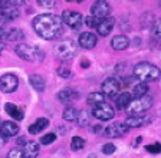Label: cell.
<instances>
[{"label": "cell", "instance_id": "7a4b0ae2", "mask_svg": "<svg viewBox=\"0 0 161 158\" xmlns=\"http://www.w3.org/2000/svg\"><path fill=\"white\" fill-rule=\"evenodd\" d=\"M134 78H137L140 82H155L161 78V69L150 62H140L134 66Z\"/></svg>", "mask_w": 161, "mask_h": 158}, {"label": "cell", "instance_id": "ffe728a7", "mask_svg": "<svg viewBox=\"0 0 161 158\" xmlns=\"http://www.w3.org/2000/svg\"><path fill=\"white\" fill-rule=\"evenodd\" d=\"M4 111H6L7 114L10 115V117L13 118V119H16V121H22V119L25 118L23 109H20L17 105L12 104V102H7V104H4Z\"/></svg>", "mask_w": 161, "mask_h": 158}, {"label": "cell", "instance_id": "74e56055", "mask_svg": "<svg viewBox=\"0 0 161 158\" xmlns=\"http://www.w3.org/2000/svg\"><path fill=\"white\" fill-rule=\"evenodd\" d=\"M89 61H88V59H82V61H80V68H84V69H86V68H89Z\"/></svg>", "mask_w": 161, "mask_h": 158}, {"label": "cell", "instance_id": "7402d4cb", "mask_svg": "<svg viewBox=\"0 0 161 158\" xmlns=\"http://www.w3.org/2000/svg\"><path fill=\"white\" fill-rule=\"evenodd\" d=\"M29 82L32 85V88L37 92H43L45 88H46V82H45V79L40 75H32L29 78Z\"/></svg>", "mask_w": 161, "mask_h": 158}, {"label": "cell", "instance_id": "277c9868", "mask_svg": "<svg viewBox=\"0 0 161 158\" xmlns=\"http://www.w3.org/2000/svg\"><path fill=\"white\" fill-rule=\"evenodd\" d=\"M153 105V98L151 96H140V98H135V99H131L130 105L127 106V114L128 117H132V115H142L145 111H148Z\"/></svg>", "mask_w": 161, "mask_h": 158}, {"label": "cell", "instance_id": "83f0119b", "mask_svg": "<svg viewBox=\"0 0 161 158\" xmlns=\"http://www.w3.org/2000/svg\"><path fill=\"white\" fill-rule=\"evenodd\" d=\"M78 125L79 127H86L89 124V114L86 111H79V115H78Z\"/></svg>", "mask_w": 161, "mask_h": 158}, {"label": "cell", "instance_id": "60d3db41", "mask_svg": "<svg viewBox=\"0 0 161 158\" xmlns=\"http://www.w3.org/2000/svg\"><path fill=\"white\" fill-rule=\"evenodd\" d=\"M101 129H102V127H101V125H95V127L91 128V131H92V132H99Z\"/></svg>", "mask_w": 161, "mask_h": 158}, {"label": "cell", "instance_id": "2e32d148", "mask_svg": "<svg viewBox=\"0 0 161 158\" xmlns=\"http://www.w3.org/2000/svg\"><path fill=\"white\" fill-rule=\"evenodd\" d=\"M40 147L36 141H27L26 144L22 148V152H23V158H36L39 155Z\"/></svg>", "mask_w": 161, "mask_h": 158}, {"label": "cell", "instance_id": "6da1fadb", "mask_svg": "<svg viewBox=\"0 0 161 158\" xmlns=\"http://www.w3.org/2000/svg\"><path fill=\"white\" fill-rule=\"evenodd\" d=\"M33 29L42 39L53 41L62 35V19L53 13H43L33 19Z\"/></svg>", "mask_w": 161, "mask_h": 158}, {"label": "cell", "instance_id": "f6af8a7d", "mask_svg": "<svg viewBox=\"0 0 161 158\" xmlns=\"http://www.w3.org/2000/svg\"><path fill=\"white\" fill-rule=\"evenodd\" d=\"M0 124H2V119H0Z\"/></svg>", "mask_w": 161, "mask_h": 158}, {"label": "cell", "instance_id": "f35d334b", "mask_svg": "<svg viewBox=\"0 0 161 158\" xmlns=\"http://www.w3.org/2000/svg\"><path fill=\"white\" fill-rule=\"evenodd\" d=\"M6 139L7 138L4 137V135H2V132H0V147H3V145L6 144Z\"/></svg>", "mask_w": 161, "mask_h": 158}, {"label": "cell", "instance_id": "4fadbf2b", "mask_svg": "<svg viewBox=\"0 0 161 158\" xmlns=\"http://www.w3.org/2000/svg\"><path fill=\"white\" fill-rule=\"evenodd\" d=\"M151 122V118L147 115H132V117H128L127 121L124 122L128 128H140V127H145Z\"/></svg>", "mask_w": 161, "mask_h": 158}, {"label": "cell", "instance_id": "7bdbcfd3", "mask_svg": "<svg viewBox=\"0 0 161 158\" xmlns=\"http://www.w3.org/2000/svg\"><path fill=\"white\" fill-rule=\"evenodd\" d=\"M6 4V0H0V10H2V7Z\"/></svg>", "mask_w": 161, "mask_h": 158}, {"label": "cell", "instance_id": "4dcf8cb0", "mask_svg": "<svg viewBox=\"0 0 161 158\" xmlns=\"http://www.w3.org/2000/svg\"><path fill=\"white\" fill-rule=\"evenodd\" d=\"M36 2L43 9H53L56 6V0H36Z\"/></svg>", "mask_w": 161, "mask_h": 158}, {"label": "cell", "instance_id": "cb8c5ba5", "mask_svg": "<svg viewBox=\"0 0 161 158\" xmlns=\"http://www.w3.org/2000/svg\"><path fill=\"white\" fill-rule=\"evenodd\" d=\"M86 102L89 105H92V106L99 104V102H105V95L102 94V92H92V94L88 95Z\"/></svg>", "mask_w": 161, "mask_h": 158}, {"label": "cell", "instance_id": "e575fe53", "mask_svg": "<svg viewBox=\"0 0 161 158\" xmlns=\"http://www.w3.org/2000/svg\"><path fill=\"white\" fill-rule=\"evenodd\" d=\"M58 75H59L60 78H65V79H68V78H70V75H72V72H70V69H68V68L62 66L58 69Z\"/></svg>", "mask_w": 161, "mask_h": 158}, {"label": "cell", "instance_id": "603a6c76", "mask_svg": "<svg viewBox=\"0 0 161 158\" xmlns=\"http://www.w3.org/2000/svg\"><path fill=\"white\" fill-rule=\"evenodd\" d=\"M130 102H131V95L128 94V92H122V94L118 95L115 104H117L118 109H127V106L130 105Z\"/></svg>", "mask_w": 161, "mask_h": 158}, {"label": "cell", "instance_id": "ba28073f", "mask_svg": "<svg viewBox=\"0 0 161 158\" xmlns=\"http://www.w3.org/2000/svg\"><path fill=\"white\" fill-rule=\"evenodd\" d=\"M25 39V33L19 27H6L0 26V41H9V42H17Z\"/></svg>", "mask_w": 161, "mask_h": 158}, {"label": "cell", "instance_id": "b9f144b4", "mask_svg": "<svg viewBox=\"0 0 161 158\" xmlns=\"http://www.w3.org/2000/svg\"><path fill=\"white\" fill-rule=\"evenodd\" d=\"M4 47H6V45H4L3 42H0V53H2V52L4 51Z\"/></svg>", "mask_w": 161, "mask_h": 158}, {"label": "cell", "instance_id": "484cf974", "mask_svg": "<svg viewBox=\"0 0 161 158\" xmlns=\"http://www.w3.org/2000/svg\"><path fill=\"white\" fill-rule=\"evenodd\" d=\"M147 92H148V86L144 82H138V84H135L132 86V94H134L135 98L144 96V95H147Z\"/></svg>", "mask_w": 161, "mask_h": 158}, {"label": "cell", "instance_id": "d590c367", "mask_svg": "<svg viewBox=\"0 0 161 158\" xmlns=\"http://www.w3.org/2000/svg\"><path fill=\"white\" fill-rule=\"evenodd\" d=\"M115 150H117V148H115V145L114 144H105L104 147H102V152H104L105 155H111V154H114L115 152Z\"/></svg>", "mask_w": 161, "mask_h": 158}, {"label": "cell", "instance_id": "9a60e30c", "mask_svg": "<svg viewBox=\"0 0 161 158\" xmlns=\"http://www.w3.org/2000/svg\"><path fill=\"white\" fill-rule=\"evenodd\" d=\"M98 43V37L91 32H84L79 35V46L84 49H94Z\"/></svg>", "mask_w": 161, "mask_h": 158}, {"label": "cell", "instance_id": "52a82bcc", "mask_svg": "<svg viewBox=\"0 0 161 158\" xmlns=\"http://www.w3.org/2000/svg\"><path fill=\"white\" fill-rule=\"evenodd\" d=\"M60 19H62V23H66L70 29H75V30H79L84 23V16L79 12L74 10H64Z\"/></svg>", "mask_w": 161, "mask_h": 158}, {"label": "cell", "instance_id": "d6986e66", "mask_svg": "<svg viewBox=\"0 0 161 158\" xmlns=\"http://www.w3.org/2000/svg\"><path fill=\"white\" fill-rule=\"evenodd\" d=\"M111 46H112V49H115V51H125V49L130 46V39H128L125 35H117V36L112 37Z\"/></svg>", "mask_w": 161, "mask_h": 158}, {"label": "cell", "instance_id": "3957f363", "mask_svg": "<svg viewBox=\"0 0 161 158\" xmlns=\"http://www.w3.org/2000/svg\"><path fill=\"white\" fill-rule=\"evenodd\" d=\"M16 55L23 59V61H29V62H37L43 59V51L37 46H32V45H26V43H19L14 47Z\"/></svg>", "mask_w": 161, "mask_h": 158}, {"label": "cell", "instance_id": "30bf717a", "mask_svg": "<svg viewBox=\"0 0 161 158\" xmlns=\"http://www.w3.org/2000/svg\"><path fill=\"white\" fill-rule=\"evenodd\" d=\"M19 86V78L13 74H4L0 78V89L4 94H12Z\"/></svg>", "mask_w": 161, "mask_h": 158}, {"label": "cell", "instance_id": "e0dca14e", "mask_svg": "<svg viewBox=\"0 0 161 158\" xmlns=\"http://www.w3.org/2000/svg\"><path fill=\"white\" fill-rule=\"evenodd\" d=\"M0 132L6 138L14 137V135H17V132H19V125L12 121H4L0 124Z\"/></svg>", "mask_w": 161, "mask_h": 158}, {"label": "cell", "instance_id": "d6a6232c", "mask_svg": "<svg viewBox=\"0 0 161 158\" xmlns=\"http://www.w3.org/2000/svg\"><path fill=\"white\" fill-rule=\"evenodd\" d=\"M7 158H23V152H22L20 148H13V150H10L9 151Z\"/></svg>", "mask_w": 161, "mask_h": 158}, {"label": "cell", "instance_id": "ab89813d", "mask_svg": "<svg viewBox=\"0 0 161 158\" xmlns=\"http://www.w3.org/2000/svg\"><path fill=\"white\" fill-rule=\"evenodd\" d=\"M26 142H27V139H26V138H23V137H22V138H19V139H17V144H19V145H22V147H23V145L26 144Z\"/></svg>", "mask_w": 161, "mask_h": 158}, {"label": "cell", "instance_id": "7c38bea8", "mask_svg": "<svg viewBox=\"0 0 161 158\" xmlns=\"http://www.w3.org/2000/svg\"><path fill=\"white\" fill-rule=\"evenodd\" d=\"M128 129H130V128H128L124 122H114V124H109L105 128L104 134L109 138H119L127 134Z\"/></svg>", "mask_w": 161, "mask_h": 158}, {"label": "cell", "instance_id": "4316f807", "mask_svg": "<svg viewBox=\"0 0 161 158\" xmlns=\"http://www.w3.org/2000/svg\"><path fill=\"white\" fill-rule=\"evenodd\" d=\"M85 147V139L80 137H74L72 138V141H70V148L74 150V151H79L82 148Z\"/></svg>", "mask_w": 161, "mask_h": 158}, {"label": "cell", "instance_id": "f546056e", "mask_svg": "<svg viewBox=\"0 0 161 158\" xmlns=\"http://www.w3.org/2000/svg\"><path fill=\"white\" fill-rule=\"evenodd\" d=\"M55 139H56V134L50 132V134H46V135H43V137L40 138V144L49 145V144H52V142H55Z\"/></svg>", "mask_w": 161, "mask_h": 158}, {"label": "cell", "instance_id": "5b68a950", "mask_svg": "<svg viewBox=\"0 0 161 158\" xmlns=\"http://www.w3.org/2000/svg\"><path fill=\"white\" fill-rule=\"evenodd\" d=\"M76 51H78L76 45L74 43V41H70V39L60 41L59 43L55 45V55L59 59H62V61H70L72 57H75Z\"/></svg>", "mask_w": 161, "mask_h": 158}, {"label": "cell", "instance_id": "8d00e7d4", "mask_svg": "<svg viewBox=\"0 0 161 158\" xmlns=\"http://www.w3.org/2000/svg\"><path fill=\"white\" fill-rule=\"evenodd\" d=\"M9 4H12V6L14 7H19V6H23V4H26V0H6Z\"/></svg>", "mask_w": 161, "mask_h": 158}, {"label": "cell", "instance_id": "5bb4252c", "mask_svg": "<svg viewBox=\"0 0 161 158\" xmlns=\"http://www.w3.org/2000/svg\"><path fill=\"white\" fill-rule=\"evenodd\" d=\"M114 25H115V19L114 17H104V19H99V23L97 26V30L101 36H108V35L112 32L114 29Z\"/></svg>", "mask_w": 161, "mask_h": 158}, {"label": "cell", "instance_id": "ac0fdd59", "mask_svg": "<svg viewBox=\"0 0 161 158\" xmlns=\"http://www.w3.org/2000/svg\"><path fill=\"white\" fill-rule=\"evenodd\" d=\"M56 96H58V99H59L60 102L66 104V102L78 101L80 95H79V92H76L75 89H69V88H66V89H62V91H60Z\"/></svg>", "mask_w": 161, "mask_h": 158}, {"label": "cell", "instance_id": "44dd1931", "mask_svg": "<svg viewBox=\"0 0 161 158\" xmlns=\"http://www.w3.org/2000/svg\"><path fill=\"white\" fill-rule=\"evenodd\" d=\"M47 125H49V119H46V118H39V119H36L33 124L29 125L27 131H29V134L36 135V134H39V132L43 131Z\"/></svg>", "mask_w": 161, "mask_h": 158}, {"label": "cell", "instance_id": "8992f818", "mask_svg": "<svg viewBox=\"0 0 161 158\" xmlns=\"http://www.w3.org/2000/svg\"><path fill=\"white\" fill-rule=\"evenodd\" d=\"M92 117L99 121H109L115 117V111L108 102H99L92 106Z\"/></svg>", "mask_w": 161, "mask_h": 158}, {"label": "cell", "instance_id": "1f68e13d", "mask_svg": "<svg viewBox=\"0 0 161 158\" xmlns=\"http://www.w3.org/2000/svg\"><path fill=\"white\" fill-rule=\"evenodd\" d=\"M148 152H153V154H160L161 152V144L160 142H155V144H150L145 147Z\"/></svg>", "mask_w": 161, "mask_h": 158}, {"label": "cell", "instance_id": "d4e9b609", "mask_svg": "<svg viewBox=\"0 0 161 158\" xmlns=\"http://www.w3.org/2000/svg\"><path fill=\"white\" fill-rule=\"evenodd\" d=\"M78 115H79V111H78L75 106H68L65 108L64 111V119L65 121H76L78 119Z\"/></svg>", "mask_w": 161, "mask_h": 158}, {"label": "cell", "instance_id": "8fae6325", "mask_svg": "<svg viewBox=\"0 0 161 158\" xmlns=\"http://www.w3.org/2000/svg\"><path fill=\"white\" fill-rule=\"evenodd\" d=\"M109 13H111V6L105 0H97V2L91 6V16L97 17V19L108 17Z\"/></svg>", "mask_w": 161, "mask_h": 158}, {"label": "cell", "instance_id": "f1b7e54d", "mask_svg": "<svg viewBox=\"0 0 161 158\" xmlns=\"http://www.w3.org/2000/svg\"><path fill=\"white\" fill-rule=\"evenodd\" d=\"M153 37H154V41L161 42V19H158L153 27Z\"/></svg>", "mask_w": 161, "mask_h": 158}, {"label": "cell", "instance_id": "9c48e42d", "mask_svg": "<svg viewBox=\"0 0 161 158\" xmlns=\"http://www.w3.org/2000/svg\"><path fill=\"white\" fill-rule=\"evenodd\" d=\"M121 88H122V85H121L119 79H117V78H107V79L102 82V85H101L102 94L107 95V96H111V98L117 96V95L119 94Z\"/></svg>", "mask_w": 161, "mask_h": 158}, {"label": "cell", "instance_id": "836d02e7", "mask_svg": "<svg viewBox=\"0 0 161 158\" xmlns=\"http://www.w3.org/2000/svg\"><path fill=\"white\" fill-rule=\"evenodd\" d=\"M84 20H85V23H86L88 27H97L98 23H99V19H97V17H94V16H88L86 19H84Z\"/></svg>", "mask_w": 161, "mask_h": 158}, {"label": "cell", "instance_id": "ee69618b", "mask_svg": "<svg viewBox=\"0 0 161 158\" xmlns=\"http://www.w3.org/2000/svg\"><path fill=\"white\" fill-rule=\"evenodd\" d=\"M88 158H97V155H95V154H91V155H89V157H88Z\"/></svg>", "mask_w": 161, "mask_h": 158}]
</instances>
